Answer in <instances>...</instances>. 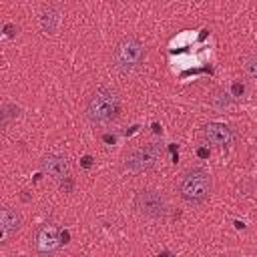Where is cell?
I'll return each instance as SVG.
<instances>
[{
	"mask_svg": "<svg viewBox=\"0 0 257 257\" xmlns=\"http://www.w3.org/2000/svg\"><path fill=\"white\" fill-rule=\"evenodd\" d=\"M203 137L217 147H227L233 141V128L223 122H209L203 126Z\"/></svg>",
	"mask_w": 257,
	"mask_h": 257,
	"instance_id": "cell-9",
	"label": "cell"
},
{
	"mask_svg": "<svg viewBox=\"0 0 257 257\" xmlns=\"http://www.w3.org/2000/svg\"><path fill=\"white\" fill-rule=\"evenodd\" d=\"M40 167L54 181H64V179L70 177V163L62 155H46L40 161Z\"/></svg>",
	"mask_w": 257,
	"mask_h": 257,
	"instance_id": "cell-7",
	"label": "cell"
},
{
	"mask_svg": "<svg viewBox=\"0 0 257 257\" xmlns=\"http://www.w3.org/2000/svg\"><path fill=\"white\" fill-rule=\"evenodd\" d=\"M90 161H92L90 157H84V159H82V165H84V167H90Z\"/></svg>",
	"mask_w": 257,
	"mask_h": 257,
	"instance_id": "cell-15",
	"label": "cell"
},
{
	"mask_svg": "<svg viewBox=\"0 0 257 257\" xmlns=\"http://www.w3.org/2000/svg\"><path fill=\"white\" fill-rule=\"evenodd\" d=\"M165 155V147L161 143H149L145 147H139L135 151H131L124 159H122V169L128 173H145L155 169Z\"/></svg>",
	"mask_w": 257,
	"mask_h": 257,
	"instance_id": "cell-4",
	"label": "cell"
},
{
	"mask_svg": "<svg viewBox=\"0 0 257 257\" xmlns=\"http://www.w3.org/2000/svg\"><path fill=\"white\" fill-rule=\"evenodd\" d=\"M20 227H22L20 213L8 205L2 207V211H0V239H2V243H8L20 231Z\"/></svg>",
	"mask_w": 257,
	"mask_h": 257,
	"instance_id": "cell-8",
	"label": "cell"
},
{
	"mask_svg": "<svg viewBox=\"0 0 257 257\" xmlns=\"http://www.w3.org/2000/svg\"><path fill=\"white\" fill-rule=\"evenodd\" d=\"M135 209L151 219H163L169 213V199L159 189H141L135 195Z\"/></svg>",
	"mask_w": 257,
	"mask_h": 257,
	"instance_id": "cell-5",
	"label": "cell"
},
{
	"mask_svg": "<svg viewBox=\"0 0 257 257\" xmlns=\"http://www.w3.org/2000/svg\"><path fill=\"white\" fill-rule=\"evenodd\" d=\"M80 257H84V255H80Z\"/></svg>",
	"mask_w": 257,
	"mask_h": 257,
	"instance_id": "cell-17",
	"label": "cell"
},
{
	"mask_svg": "<svg viewBox=\"0 0 257 257\" xmlns=\"http://www.w3.org/2000/svg\"><path fill=\"white\" fill-rule=\"evenodd\" d=\"M243 90H245V86H243V84H239V82H235V84H233V94H235V96L243 94Z\"/></svg>",
	"mask_w": 257,
	"mask_h": 257,
	"instance_id": "cell-13",
	"label": "cell"
},
{
	"mask_svg": "<svg viewBox=\"0 0 257 257\" xmlns=\"http://www.w3.org/2000/svg\"><path fill=\"white\" fill-rule=\"evenodd\" d=\"M60 26V8L54 4H48L40 10V28L46 34H54Z\"/></svg>",
	"mask_w": 257,
	"mask_h": 257,
	"instance_id": "cell-10",
	"label": "cell"
},
{
	"mask_svg": "<svg viewBox=\"0 0 257 257\" xmlns=\"http://www.w3.org/2000/svg\"><path fill=\"white\" fill-rule=\"evenodd\" d=\"M4 30H6V34H8V36H14V26H12V24H6V28H4Z\"/></svg>",
	"mask_w": 257,
	"mask_h": 257,
	"instance_id": "cell-14",
	"label": "cell"
},
{
	"mask_svg": "<svg viewBox=\"0 0 257 257\" xmlns=\"http://www.w3.org/2000/svg\"><path fill=\"white\" fill-rule=\"evenodd\" d=\"M62 243H64V233H60V229L52 223L40 225L32 237V247L42 257H52L62 247Z\"/></svg>",
	"mask_w": 257,
	"mask_h": 257,
	"instance_id": "cell-6",
	"label": "cell"
},
{
	"mask_svg": "<svg viewBox=\"0 0 257 257\" xmlns=\"http://www.w3.org/2000/svg\"><path fill=\"white\" fill-rule=\"evenodd\" d=\"M145 60V44L128 34L124 38H120L112 50V66L120 72V74H133L135 70L141 68Z\"/></svg>",
	"mask_w": 257,
	"mask_h": 257,
	"instance_id": "cell-3",
	"label": "cell"
},
{
	"mask_svg": "<svg viewBox=\"0 0 257 257\" xmlns=\"http://www.w3.org/2000/svg\"><path fill=\"white\" fill-rule=\"evenodd\" d=\"M104 141H106V143H114V137H110V135H106V137H104Z\"/></svg>",
	"mask_w": 257,
	"mask_h": 257,
	"instance_id": "cell-16",
	"label": "cell"
},
{
	"mask_svg": "<svg viewBox=\"0 0 257 257\" xmlns=\"http://www.w3.org/2000/svg\"><path fill=\"white\" fill-rule=\"evenodd\" d=\"M84 114L92 124H108L120 114V96L110 86H98L86 100Z\"/></svg>",
	"mask_w": 257,
	"mask_h": 257,
	"instance_id": "cell-1",
	"label": "cell"
},
{
	"mask_svg": "<svg viewBox=\"0 0 257 257\" xmlns=\"http://www.w3.org/2000/svg\"><path fill=\"white\" fill-rule=\"evenodd\" d=\"M243 72L247 74V78L257 82V52H249L243 58Z\"/></svg>",
	"mask_w": 257,
	"mask_h": 257,
	"instance_id": "cell-12",
	"label": "cell"
},
{
	"mask_svg": "<svg viewBox=\"0 0 257 257\" xmlns=\"http://www.w3.org/2000/svg\"><path fill=\"white\" fill-rule=\"evenodd\" d=\"M213 191V177L207 169L203 167H191L187 169L179 183H177V193L179 197L189 203V205H201L209 199Z\"/></svg>",
	"mask_w": 257,
	"mask_h": 257,
	"instance_id": "cell-2",
	"label": "cell"
},
{
	"mask_svg": "<svg viewBox=\"0 0 257 257\" xmlns=\"http://www.w3.org/2000/svg\"><path fill=\"white\" fill-rule=\"evenodd\" d=\"M211 106H215L217 110H225V108H229L231 106V102H233V96L229 94V92H225V90H215L213 94H211Z\"/></svg>",
	"mask_w": 257,
	"mask_h": 257,
	"instance_id": "cell-11",
	"label": "cell"
}]
</instances>
